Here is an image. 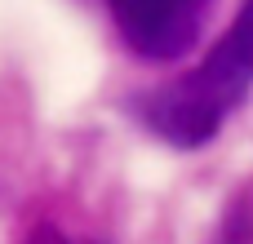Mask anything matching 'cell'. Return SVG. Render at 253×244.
Masks as SVG:
<instances>
[{"label": "cell", "instance_id": "cell-2", "mask_svg": "<svg viewBox=\"0 0 253 244\" xmlns=\"http://www.w3.org/2000/svg\"><path fill=\"white\" fill-rule=\"evenodd\" d=\"M213 0H107L125 44L147 62L182 58L205 27Z\"/></svg>", "mask_w": 253, "mask_h": 244}, {"label": "cell", "instance_id": "cell-1", "mask_svg": "<svg viewBox=\"0 0 253 244\" xmlns=\"http://www.w3.org/2000/svg\"><path fill=\"white\" fill-rule=\"evenodd\" d=\"M253 89V0L236 13V22L222 31V40L209 49L200 67H191L182 80L160 84L142 98H133V116L147 133L178 151H196L218 138L222 120L249 98Z\"/></svg>", "mask_w": 253, "mask_h": 244}]
</instances>
